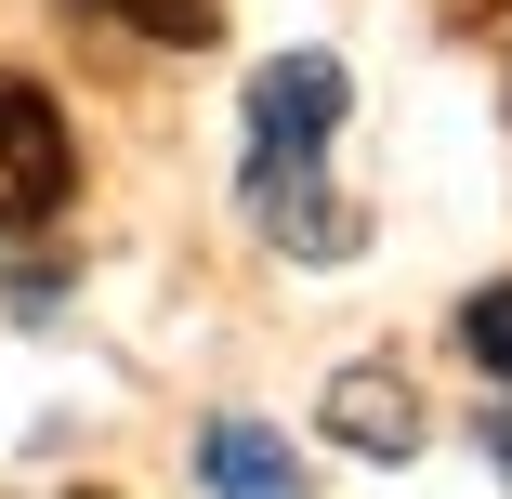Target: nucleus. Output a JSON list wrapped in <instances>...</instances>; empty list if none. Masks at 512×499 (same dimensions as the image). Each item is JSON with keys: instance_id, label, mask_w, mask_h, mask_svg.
I'll return each instance as SVG.
<instances>
[{"instance_id": "nucleus-1", "label": "nucleus", "mask_w": 512, "mask_h": 499, "mask_svg": "<svg viewBox=\"0 0 512 499\" xmlns=\"http://www.w3.org/2000/svg\"><path fill=\"white\" fill-rule=\"evenodd\" d=\"M342 106H355L342 53H276V66L250 79V224H263L276 250H302V263H355V211L316 184Z\"/></svg>"}, {"instance_id": "nucleus-2", "label": "nucleus", "mask_w": 512, "mask_h": 499, "mask_svg": "<svg viewBox=\"0 0 512 499\" xmlns=\"http://www.w3.org/2000/svg\"><path fill=\"white\" fill-rule=\"evenodd\" d=\"M66 197H79V145H66V106L27 79V66H0V237H40L66 224Z\"/></svg>"}, {"instance_id": "nucleus-3", "label": "nucleus", "mask_w": 512, "mask_h": 499, "mask_svg": "<svg viewBox=\"0 0 512 499\" xmlns=\"http://www.w3.org/2000/svg\"><path fill=\"white\" fill-rule=\"evenodd\" d=\"M316 434H342L355 460H407V447H421V394H407V368H394V355L342 368V381L316 394Z\"/></svg>"}, {"instance_id": "nucleus-5", "label": "nucleus", "mask_w": 512, "mask_h": 499, "mask_svg": "<svg viewBox=\"0 0 512 499\" xmlns=\"http://www.w3.org/2000/svg\"><path fill=\"white\" fill-rule=\"evenodd\" d=\"M460 342H473V368H486V381H512V276L460 303Z\"/></svg>"}, {"instance_id": "nucleus-4", "label": "nucleus", "mask_w": 512, "mask_h": 499, "mask_svg": "<svg viewBox=\"0 0 512 499\" xmlns=\"http://www.w3.org/2000/svg\"><path fill=\"white\" fill-rule=\"evenodd\" d=\"M197 473H211V486H237V499H276V486H302L289 434H263V421H211V447H197Z\"/></svg>"}, {"instance_id": "nucleus-6", "label": "nucleus", "mask_w": 512, "mask_h": 499, "mask_svg": "<svg viewBox=\"0 0 512 499\" xmlns=\"http://www.w3.org/2000/svg\"><path fill=\"white\" fill-rule=\"evenodd\" d=\"M106 14H119V27H145V40H184V53H197V40L224 27L211 0H106Z\"/></svg>"}, {"instance_id": "nucleus-7", "label": "nucleus", "mask_w": 512, "mask_h": 499, "mask_svg": "<svg viewBox=\"0 0 512 499\" xmlns=\"http://www.w3.org/2000/svg\"><path fill=\"white\" fill-rule=\"evenodd\" d=\"M486 460H499V473H512V408H486Z\"/></svg>"}]
</instances>
